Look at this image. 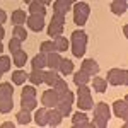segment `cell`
Masks as SVG:
<instances>
[{"label": "cell", "mask_w": 128, "mask_h": 128, "mask_svg": "<svg viewBox=\"0 0 128 128\" xmlns=\"http://www.w3.org/2000/svg\"><path fill=\"white\" fill-rule=\"evenodd\" d=\"M108 84L118 87V86H126L128 84V72L125 68H111L108 72Z\"/></svg>", "instance_id": "277c9868"}, {"label": "cell", "mask_w": 128, "mask_h": 128, "mask_svg": "<svg viewBox=\"0 0 128 128\" xmlns=\"http://www.w3.org/2000/svg\"><path fill=\"white\" fill-rule=\"evenodd\" d=\"M28 79L31 80L32 86H40V84L44 82V72L40 70V68H32L31 74H28Z\"/></svg>", "instance_id": "9a60e30c"}, {"label": "cell", "mask_w": 128, "mask_h": 128, "mask_svg": "<svg viewBox=\"0 0 128 128\" xmlns=\"http://www.w3.org/2000/svg\"><path fill=\"white\" fill-rule=\"evenodd\" d=\"M72 10V4L68 0H55L53 2V12H60V14H67Z\"/></svg>", "instance_id": "e0dca14e"}, {"label": "cell", "mask_w": 128, "mask_h": 128, "mask_svg": "<svg viewBox=\"0 0 128 128\" xmlns=\"http://www.w3.org/2000/svg\"><path fill=\"white\" fill-rule=\"evenodd\" d=\"M12 126H16V123H12V121H4L2 123V128H12Z\"/></svg>", "instance_id": "b9f144b4"}, {"label": "cell", "mask_w": 128, "mask_h": 128, "mask_svg": "<svg viewBox=\"0 0 128 128\" xmlns=\"http://www.w3.org/2000/svg\"><path fill=\"white\" fill-rule=\"evenodd\" d=\"M5 38V29H4V26L0 24V40H4Z\"/></svg>", "instance_id": "7bdbcfd3"}, {"label": "cell", "mask_w": 128, "mask_h": 128, "mask_svg": "<svg viewBox=\"0 0 128 128\" xmlns=\"http://www.w3.org/2000/svg\"><path fill=\"white\" fill-rule=\"evenodd\" d=\"M62 114L56 108H48V126H60L62 125Z\"/></svg>", "instance_id": "7c38bea8"}, {"label": "cell", "mask_w": 128, "mask_h": 128, "mask_svg": "<svg viewBox=\"0 0 128 128\" xmlns=\"http://www.w3.org/2000/svg\"><path fill=\"white\" fill-rule=\"evenodd\" d=\"M80 65H82V68H80V70H82V72H86L87 75H90V77H92V75H98L99 65H98V62H96V60L87 58V60H84Z\"/></svg>", "instance_id": "9c48e42d"}, {"label": "cell", "mask_w": 128, "mask_h": 128, "mask_svg": "<svg viewBox=\"0 0 128 128\" xmlns=\"http://www.w3.org/2000/svg\"><path fill=\"white\" fill-rule=\"evenodd\" d=\"M58 99H60V96L56 94V90H55V89H50V90H44V92H43L41 104H43L44 108H55L56 102H58Z\"/></svg>", "instance_id": "8992f818"}, {"label": "cell", "mask_w": 128, "mask_h": 128, "mask_svg": "<svg viewBox=\"0 0 128 128\" xmlns=\"http://www.w3.org/2000/svg\"><path fill=\"white\" fill-rule=\"evenodd\" d=\"M125 2H128V0H125Z\"/></svg>", "instance_id": "f907efd6"}, {"label": "cell", "mask_w": 128, "mask_h": 128, "mask_svg": "<svg viewBox=\"0 0 128 128\" xmlns=\"http://www.w3.org/2000/svg\"><path fill=\"white\" fill-rule=\"evenodd\" d=\"M16 120H17L19 125H28V123H31V111H26V109L19 111L16 114Z\"/></svg>", "instance_id": "f546056e"}, {"label": "cell", "mask_w": 128, "mask_h": 128, "mask_svg": "<svg viewBox=\"0 0 128 128\" xmlns=\"http://www.w3.org/2000/svg\"><path fill=\"white\" fill-rule=\"evenodd\" d=\"M94 109V121H89V126H98V128H106L108 121L111 118V109L106 102H98Z\"/></svg>", "instance_id": "6da1fadb"}, {"label": "cell", "mask_w": 128, "mask_h": 128, "mask_svg": "<svg viewBox=\"0 0 128 128\" xmlns=\"http://www.w3.org/2000/svg\"><path fill=\"white\" fill-rule=\"evenodd\" d=\"M29 98H36V89L34 86H26L20 92V99H29Z\"/></svg>", "instance_id": "e575fe53"}, {"label": "cell", "mask_w": 128, "mask_h": 128, "mask_svg": "<svg viewBox=\"0 0 128 128\" xmlns=\"http://www.w3.org/2000/svg\"><path fill=\"white\" fill-rule=\"evenodd\" d=\"M34 123L38 125V126H46L48 125V108H40L36 109V113H34Z\"/></svg>", "instance_id": "30bf717a"}, {"label": "cell", "mask_w": 128, "mask_h": 128, "mask_svg": "<svg viewBox=\"0 0 128 128\" xmlns=\"http://www.w3.org/2000/svg\"><path fill=\"white\" fill-rule=\"evenodd\" d=\"M26 80H28V74H26L24 70L19 68V70H16V72L12 74V82H14V84H17V86H22Z\"/></svg>", "instance_id": "83f0119b"}, {"label": "cell", "mask_w": 128, "mask_h": 128, "mask_svg": "<svg viewBox=\"0 0 128 128\" xmlns=\"http://www.w3.org/2000/svg\"><path fill=\"white\" fill-rule=\"evenodd\" d=\"M12 63H14L17 68H22V67L28 63V53L22 48H20L19 51H16V53H12Z\"/></svg>", "instance_id": "8fae6325"}, {"label": "cell", "mask_w": 128, "mask_h": 128, "mask_svg": "<svg viewBox=\"0 0 128 128\" xmlns=\"http://www.w3.org/2000/svg\"><path fill=\"white\" fill-rule=\"evenodd\" d=\"M70 4H75V2H79V0H68Z\"/></svg>", "instance_id": "7dc6e473"}, {"label": "cell", "mask_w": 128, "mask_h": 128, "mask_svg": "<svg viewBox=\"0 0 128 128\" xmlns=\"http://www.w3.org/2000/svg\"><path fill=\"white\" fill-rule=\"evenodd\" d=\"M113 111H114V116L121 118L123 121H126V120H128V102L125 101V99H118V101H114V104H113Z\"/></svg>", "instance_id": "52a82bcc"}, {"label": "cell", "mask_w": 128, "mask_h": 128, "mask_svg": "<svg viewBox=\"0 0 128 128\" xmlns=\"http://www.w3.org/2000/svg\"><path fill=\"white\" fill-rule=\"evenodd\" d=\"M14 108V101L10 96H0V113H10Z\"/></svg>", "instance_id": "ffe728a7"}, {"label": "cell", "mask_w": 128, "mask_h": 128, "mask_svg": "<svg viewBox=\"0 0 128 128\" xmlns=\"http://www.w3.org/2000/svg\"><path fill=\"white\" fill-rule=\"evenodd\" d=\"M31 67H32V68H40V70L44 68V67H46V53H41L40 51L36 56H32Z\"/></svg>", "instance_id": "44dd1931"}, {"label": "cell", "mask_w": 128, "mask_h": 128, "mask_svg": "<svg viewBox=\"0 0 128 128\" xmlns=\"http://www.w3.org/2000/svg\"><path fill=\"white\" fill-rule=\"evenodd\" d=\"M109 7H111V12H113V14L123 16V14L126 12V9H128V4L125 2V0H113Z\"/></svg>", "instance_id": "2e32d148"}, {"label": "cell", "mask_w": 128, "mask_h": 128, "mask_svg": "<svg viewBox=\"0 0 128 128\" xmlns=\"http://www.w3.org/2000/svg\"><path fill=\"white\" fill-rule=\"evenodd\" d=\"M28 22V28H29L32 32H40V31L44 29V16H36V14H31L29 17L26 19Z\"/></svg>", "instance_id": "5b68a950"}, {"label": "cell", "mask_w": 128, "mask_h": 128, "mask_svg": "<svg viewBox=\"0 0 128 128\" xmlns=\"http://www.w3.org/2000/svg\"><path fill=\"white\" fill-rule=\"evenodd\" d=\"M48 36L50 38H56V36H62L63 34V24H58V22H55V20H51L48 24Z\"/></svg>", "instance_id": "d6986e66"}, {"label": "cell", "mask_w": 128, "mask_h": 128, "mask_svg": "<svg viewBox=\"0 0 128 128\" xmlns=\"http://www.w3.org/2000/svg\"><path fill=\"white\" fill-rule=\"evenodd\" d=\"M60 99L62 101H67V102H70V104H74V101H75V94H74V90H65L62 96H60Z\"/></svg>", "instance_id": "f35d334b"}, {"label": "cell", "mask_w": 128, "mask_h": 128, "mask_svg": "<svg viewBox=\"0 0 128 128\" xmlns=\"http://www.w3.org/2000/svg\"><path fill=\"white\" fill-rule=\"evenodd\" d=\"M20 44H22V41L17 40V38H12L9 41V51L10 53H16V51H19L20 50Z\"/></svg>", "instance_id": "74e56055"}, {"label": "cell", "mask_w": 128, "mask_h": 128, "mask_svg": "<svg viewBox=\"0 0 128 128\" xmlns=\"http://www.w3.org/2000/svg\"><path fill=\"white\" fill-rule=\"evenodd\" d=\"M89 79H90V75H87V74H86V72H82V70H79V72H75V74H74V84H75V86L89 84Z\"/></svg>", "instance_id": "484cf974"}, {"label": "cell", "mask_w": 128, "mask_h": 128, "mask_svg": "<svg viewBox=\"0 0 128 128\" xmlns=\"http://www.w3.org/2000/svg\"><path fill=\"white\" fill-rule=\"evenodd\" d=\"M41 4H43V5H50V4H51V2H53V0H40Z\"/></svg>", "instance_id": "ee69618b"}, {"label": "cell", "mask_w": 128, "mask_h": 128, "mask_svg": "<svg viewBox=\"0 0 128 128\" xmlns=\"http://www.w3.org/2000/svg\"><path fill=\"white\" fill-rule=\"evenodd\" d=\"M51 87L56 90V94H58V96H62V94H63V92L68 89V86H67V82H65L63 79H60V77H58V80H56V82H55Z\"/></svg>", "instance_id": "836d02e7"}, {"label": "cell", "mask_w": 128, "mask_h": 128, "mask_svg": "<svg viewBox=\"0 0 128 128\" xmlns=\"http://www.w3.org/2000/svg\"><path fill=\"white\" fill-rule=\"evenodd\" d=\"M56 80H58V72L56 70L50 68L48 72H44V82H46V86H53Z\"/></svg>", "instance_id": "1f68e13d"}, {"label": "cell", "mask_w": 128, "mask_h": 128, "mask_svg": "<svg viewBox=\"0 0 128 128\" xmlns=\"http://www.w3.org/2000/svg\"><path fill=\"white\" fill-rule=\"evenodd\" d=\"M75 104H77V108L80 111H89V109H92L94 106V101H92V96H90V92L89 94H80L75 98Z\"/></svg>", "instance_id": "ba28073f"}, {"label": "cell", "mask_w": 128, "mask_h": 128, "mask_svg": "<svg viewBox=\"0 0 128 128\" xmlns=\"http://www.w3.org/2000/svg\"><path fill=\"white\" fill-rule=\"evenodd\" d=\"M12 34H14V38H17V40H20V41H24L28 38V31L24 29V24H16Z\"/></svg>", "instance_id": "f1b7e54d"}, {"label": "cell", "mask_w": 128, "mask_h": 128, "mask_svg": "<svg viewBox=\"0 0 128 128\" xmlns=\"http://www.w3.org/2000/svg\"><path fill=\"white\" fill-rule=\"evenodd\" d=\"M24 2H26V4H29V2H32V0H24Z\"/></svg>", "instance_id": "c3c4849f"}, {"label": "cell", "mask_w": 128, "mask_h": 128, "mask_svg": "<svg viewBox=\"0 0 128 128\" xmlns=\"http://www.w3.org/2000/svg\"><path fill=\"white\" fill-rule=\"evenodd\" d=\"M2 74H4V72H2V70H0V77H2Z\"/></svg>", "instance_id": "681fc988"}, {"label": "cell", "mask_w": 128, "mask_h": 128, "mask_svg": "<svg viewBox=\"0 0 128 128\" xmlns=\"http://www.w3.org/2000/svg\"><path fill=\"white\" fill-rule=\"evenodd\" d=\"M36 106H38V101H36V98L20 99V108L26 109V111H32V109H36Z\"/></svg>", "instance_id": "4dcf8cb0"}, {"label": "cell", "mask_w": 128, "mask_h": 128, "mask_svg": "<svg viewBox=\"0 0 128 128\" xmlns=\"http://www.w3.org/2000/svg\"><path fill=\"white\" fill-rule=\"evenodd\" d=\"M72 125L77 128H84L89 126V118L84 111H79V113H74V118H72Z\"/></svg>", "instance_id": "4fadbf2b"}, {"label": "cell", "mask_w": 128, "mask_h": 128, "mask_svg": "<svg viewBox=\"0 0 128 128\" xmlns=\"http://www.w3.org/2000/svg\"><path fill=\"white\" fill-rule=\"evenodd\" d=\"M10 19H12V22H14V26H16V24H24V22H26V19H28V14H26L22 9L14 10Z\"/></svg>", "instance_id": "4316f807"}, {"label": "cell", "mask_w": 128, "mask_h": 128, "mask_svg": "<svg viewBox=\"0 0 128 128\" xmlns=\"http://www.w3.org/2000/svg\"><path fill=\"white\" fill-rule=\"evenodd\" d=\"M60 72L63 74V75H70V74H74V62L68 58H62L60 60V65H58Z\"/></svg>", "instance_id": "7402d4cb"}, {"label": "cell", "mask_w": 128, "mask_h": 128, "mask_svg": "<svg viewBox=\"0 0 128 128\" xmlns=\"http://www.w3.org/2000/svg\"><path fill=\"white\" fill-rule=\"evenodd\" d=\"M12 94H14V87H12V84L2 82V84H0V96H10V98H12Z\"/></svg>", "instance_id": "d590c367"}, {"label": "cell", "mask_w": 128, "mask_h": 128, "mask_svg": "<svg viewBox=\"0 0 128 128\" xmlns=\"http://www.w3.org/2000/svg\"><path fill=\"white\" fill-rule=\"evenodd\" d=\"M72 53H74V56L75 58H82L84 55H86V48H87V32H84L82 29L79 31H74L72 32Z\"/></svg>", "instance_id": "7a4b0ae2"}, {"label": "cell", "mask_w": 128, "mask_h": 128, "mask_svg": "<svg viewBox=\"0 0 128 128\" xmlns=\"http://www.w3.org/2000/svg\"><path fill=\"white\" fill-rule=\"evenodd\" d=\"M5 20H7V14H5L4 9H0V24H4Z\"/></svg>", "instance_id": "60d3db41"}, {"label": "cell", "mask_w": 128, "mask_h": 128, "mask_svg": "<svg viewBox=\"0 0 128 128\" xmlns=\"http://www.w3.org/2000/svg\"><path fill=\"white\" fill-rule=\"evenodd\" d=\"M55 108L58 109V113L62 116H68L70 113H72V104L67 102V101H62V99H58V102H56Z\"/></svg>", "instance_id": "d4e9b609"}, {"label": "cell", "mask_w": 128, "mask_h": 128, "mask_svg": "<svg viewBox=\"0 0 128 128\" xmlns=\"http://www.w3.org/2000/svg\"><path fill=\"white\" fill-rule=\"evenodd\" d=\"M10 65H12V58L7 56V55H0V70L4 74L10 70Z\"/></svg>", "instance_id": "d6a6232c"}, {"label": "cell", "mask_w": 128, "mask_h": 128, "mask_svg": "<svg viewBox=\"0 0 128 128\" xmlns=\"http://www.w3.org/2000/svg\"><path fill=\"white\" fill-rule=\"evenodd\" d=\"M53 43H55V50L58 51V53H62V51H67L70 46V41L67 40V38H63V36H56L55 40H53Z\"/></svg>", "instance_id": "cb8c5ba5"}, {"label": "cell", "mask_w": 128, "mask_h": 128, "mask_svg": "<svg viewBox=\"0 0 128 128\" xmlns=\"http://www.w3.org/2000/svg\"><path fill=\"white\" fill-rule=\"evenodd\" d=\"M123 34H125V38H128V26L123 28Z\"/></svg>", "instance_id": "f6af8a7d"}, {"label": "cell", "mask_w": 128, "mask_h": 128, "mask_svg": "<svg viewBox=\"0 0 128 128\" xmlns=\"http://www.w3.org/2000/svg\"><path fill=\"white\" fill-rule=\"evenodd\" d=\"M60 56L58 51H51V53H46V67L51 70H58V65H60Z\"/></svg>", "instance_id": "5bb4252c"}, {"label": "cell", "mask_w": 128, "mask_h": 128, "mask_svg": "<svg viewBox=\"0 0 128 128\" xmlns=\"http://www.w3.org/2000/svg\"><path fill=\"white\" fill-rule=\"evenodd\" d=\"M89 14H90V7L86 2H75L74 4V22L77 26H86L89 19Z\"/></svg>", "instance_id": "3957f363"}, {"label": "cell", "mask_w": 128, "mask_h": 128, "mask_svg": "<svg viewBox=\"0 0 128 128\" xmlns=\"http://www.w3.org/2000/svg\"><path fill=\"white\" fill-rule=\"evenodd\" d=\"M29 5V14H36V16H46V5H43L40 0H32L28 4Z\"/></svg>", "instance_id": "ac0fdd59"}, {"label": "cell", "mask_w": 128, "mask_h": 128, "mask_svg": "<svg viewBox=\"0 0 128 128\" xmlns=\"http://www.w3.org/2000/svg\"><path fill=\"white\" fill-rule=\"evenodd\" d=\"M51 20H55V22H58V24H63V26H65V14L53 12V17H51Z\"/></svg>", "instance_id": "ab89813d"}, {"label": "cell", "mask_w": 128, "mask_h": 128, "mask_svg": "<svg viewBox=\"0 0 128 128\" xmlns=\"http://www.w3.org/2000/svg\"><path fill=\"white\" fill-rule=\"evenodd\" d=\"M2 51H4V44H2V40H0V55H2Z\"/></svg>", "instance_id": "bcb514c9"}, {"label": "cell", "mask_w": 128, "mask_h": 128, "mask_svg": "<svg viewBox=\"0 0 128 128\" xmlns=\"http://www.w3.org/2000/svg\"><path fill=\"white\" fill-rule=\"evenodd\" d=\"M92 87H94V90H98L99 94H102V92L108 90V80L102 79V77H94L92 79Z\"/></svg>", "instance_id": "603a6c76"}, {"label": "cell", "mask_w": 128, "mask_h": 128, "mask_svg": "<svg viewBox=\"0 0 128 128\" xmlns=\"http://www.w3.org/2000/svg\"><path fill=\"white\" fill-rule=\"evenodd\" d=\"M40 51L41 53H51V51H56L55 50V43L53 41H43L40 46Z\"/></svg>", "instance_id": "8d00e7d4"}]
</instances>
